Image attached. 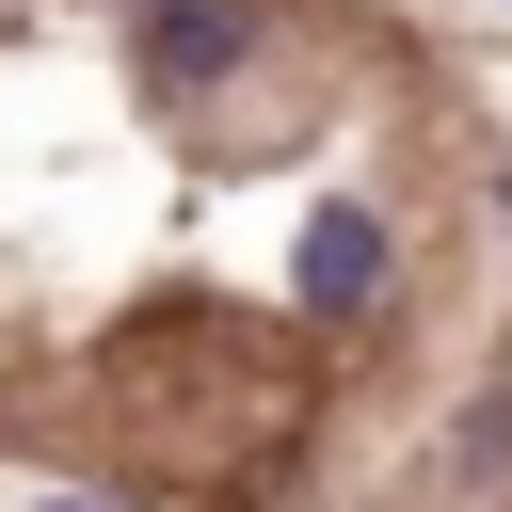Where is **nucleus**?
I'll use <instances>...</instances> for the list:
<instances>
[{"label":"nucleus","instance_id":"nucleus-2","mask_svg":"<svg viewBox=\"0 0 512 512\" xmlns=\"http://www.w3.org/2000/svg\"><path fill=\"white\" fill-rule=\"evenodd\" d=\"M384 256H400V240H384L368 208H320V224H304V304H320V320H352V304L384 288Z\"/></svg>","mask_w":512,"mask_h":512},{"label":"nucleus","instance_id":"nucleus-1","mask_svg":"<svg viewBox=\"0 0 512 512\" xmlns=\"http://www.w3.org/2000/svg\"><path fill=\"white\" fill-rule=\"evenodd\" d=\"M256 48V0H160L144 16V80H224Z\"/></svg>","mask_w":512,"mask_h":512}]
</instances>
